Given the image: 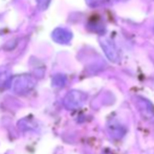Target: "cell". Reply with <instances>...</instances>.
I'll use <instances>...</instances> for the list:
<instances>
[{
    "instance_id": "1",
    "label": "cell",
    "mask_w": 154,
    "mask_h": 154,
    "mask_svg": "<svg viewBox=\"0 0 154 154\" xmlns=\"http://www.w3.org/2000/svg\"><path fill=\"white\" fill-rule=\"evenodd\" d=\"M101 46L104 49L107 58L112 62H119L120 60V54L118 51V48L114 45V43L109 38L103 37L101 38Z\"/></svg>"
},
{
    "instance_id": "2",
    "label": "cell",
    "mask_w": 154,
    "mask_h": 154,
    "mask_svg": "<svg viewBox=\"0 0 154 154\" xmlns=\"http://www.w3.org/2000/svg\"><path fill=\"white\" fill-rule=\"evenodd\" d=\"M88 2L92 5H99L103 3H113V0H88Z\"/></svg>"
}]
</instances>
